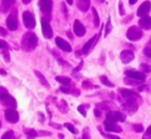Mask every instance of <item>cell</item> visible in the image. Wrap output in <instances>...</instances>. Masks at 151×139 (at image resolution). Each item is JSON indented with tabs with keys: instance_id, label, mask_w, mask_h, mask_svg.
Segmentation results:
<instances>
[{
	"instance_id": "obj_1",
	"label": "cell",
	"mask_w": 151,
	"mask_h": 139,
	"mask_svg": "<svg viewBox=\"0 0 151 139\" xmlns=\"http://www.w3.org/2000/svg\"><path fill=\"white\" fill-rule=\"evenodd\" d=\"M37 46V36L33 32H27L23 35L21 42V47L25 52H30L34 50Z\"/></svg>"
},
{
	"instance_id": "obj_2",
	"label": "cell",
	"mask_w": 151,
	"mask_h": 139,
	"mask_svg": "<svg viewBox=\"0 0 151 139\" xmlns=\"http://www.w3.org/2000/svg\"><path fill=\"white\" fill-rule=\"evenodd\" d=\"M38 5H40V12L44 15V18L51 20V14L53 9V0H38Z\"/></svg>"
},
{
	"instance_id": "obj_3",
	"label": "cell",
	"mask_w": 151,
	"mask_h": 139,
	"mask_svg": "<svg viewBox=\"0 0 151 139\" xmlns=\"http://www.w3.org/2000/svg\"><path fill=\"white\" fill-rule=\"evenodd\" d=\"M139 102L141 101H139V100H127V101L124 102V104H122V109L127 114L132 115L138 111Z\"/></svg>"
},
{
	"instance_id": "obj_4",
	"label": "cell",
	"mask_w": 151,
	"mask_h": 139,
	"mask_svg": "<svg viewBox=\"0 0 151 139\" xmlns=\"http://www.w3.org/2000/svg\"><path fill=\"white\" fill-rule=\"evenodd\" d=\"M142 36L143 31L141 30L140 27H137V26H132L126 31V38L129 41H132V42H137V41L141 40Z\"/></svg>"
},
{
	"instance_id": "obj_5",
	"label": "cell",
	"mask_w": 151,
	"mask_h": 139,
	"mask_svg": "<svg viewBox=\"0 0 151 139\" xmlns=\"http://www.w3.org/2000/svg\"><path fill=\"white\" fill-rule=\"evenodd\" d=\"M107 122H125V115L120 111H108L106 115Z\"/></svg>"
},
{
	"instance_id": "obj_6",
	"label": "cell",
	"mask_w": 151,
	"mask_h": 139,
	"mask_svg": "<svg viewBox=\"0 0 151 139\" xmlns=\"http://www.w3.org/2000/svg\"><path fill=\"white\" fill-rule=\"evenodd\" d=\"M6 26L9 30L15 31L18 28V12L16 9H14L12 11V13L9 15L6 19Z\"/></svg>"
},
{
	"instance_id": "obj_7",
	"label": "cell",
	"mask_w": 151,
	"mask_h": 139,
	"mask_svg": "<svg viewBox=\"0 0 151 139\" xmlns=\"http://www.w3.org/2000/svg\"><path fill=\"white\" fill-rule=\"evenodd\" d=\"M119 93H120V95H121V97L123 98L125 101H127V100H139V101H142V99H141V97L139 96V93H137L136 91H134V90L121 88V89H119Z\"/></svg>"
},
{
	"instance_id": "obj_8",
	"label": "cell",
	"mask_w": 151,
	"mask_h": 139,
	"mask_svg": "<svg viewBox=\"0 0 151 139\" xmlns=\"http://www.w3.org/2000/svg\"><path fill=\"white\" fill-rule=\"evenodd\" d=\"M4 115L5 119L9 122H11V124H17L19 122V113L14 108H9V109L5 110Z\"/></svg>"
},
{
	"instance_id": "obj_9",
	"label": "cell",
	"mask_w": 151,
	"mask_h": 139,
	"mask_svg": "<svg viewBox=\"0 0 151 139\" xmlns=\"http://www.w3.org/2000/svg\"><path fill=\"white\" fill-rule=\"evenodd\" d=\"M23 22L24 25L27 28H29V29H32V28L35 27V19H34V16L30 12L26 11L23 13Z\"/></svg>"
},
{
	"instance_id": "obj_10",
	"label": "cell",
	"mask_w": 151,
	"mask_h": 139,
	"mask_svg": "<svg viewBox=\"0 0 151 139\" xmlns=\"http://www.w3.org/2000/svg\"><path fill=\"white\" fill-rule=\"evenodd\" d=\"M40 22H42V34H44V36L46 38H51L53 36V29H52V27H51L49 21L47 19H45V18H42Z\"/></svg>"
},
{
	"instance_id": "obj_11",
	"label": "cell",
	"mask_w": 151,
	"mask_h": 139,
	"mask_svg": "<svg viewBox=\"0 0 151 139\" xmlns=\"http://www.w3.org/2000/svg\"><path fill=\"white\" fill-rule=\"evenodd\" d=\"M125 75H126V77H129V78L136 79V80H139V81H145V79H146L145 73L139 72V71H134V70L126 71Z\"/></svg>"
},
{
	"instance_id": "obj_12",
	"label": "cell",
	"mask_w": 151,
	"mask_h": 139,
	"mask_svg": "<svg viewBox=\"0 0 151 139\" xmlns=\"http://www.w3.org/2000/svg\"><path fill=\"white\" fill-rule=\"evenodd\" d=\"M99 35H101V33L99 34H95L93 38H91L90 40L88 41V42L86 43V44L83 46V48H82V50H81V52L83 53V54H88L89 53V51L91 50V48H92L93 46H94V44L97 42V40H99Z\"/></svg>"
},
{
	"instance_id": "obj_13",
	"label": "cell",
	"mask_w": 151,
	"mask_h": 139,
	"mask_svg": "<svg viewBox=\"0 0 151 139\" xmlns=\"http://www.w3.org/2000/svg\"><path fill=\"white\" fill-rule=\"evenodd\" d=\"M151 11V3L150 1H145L142 4L140 5V7L138 9V12H137V15L139 17H144V16H147L149 14V12Z\"/></svg>"
},
{
	"instance_id": "obj_14",
	"label": "cell",
	"mask_w": 151,
	"mask_h": 139,
	"mask_svg": "<svg viewBox=\"0 0 151 139\" xmlns=\"http://www.w3.org/2000/svg\"><path fill=\"white\" fill-rule=\"evenodd\" d=\"M0 100H1V103H2V105L5 106V107L14 108V109L17 107V101H16L15 98L12 97L9 93L7 96H5L4 98H2V99H0Z\"/></svg>"
},
{
	"instance_id": "obj_15",
	"label": "cell",
	"mask_w": 151,
	"mask_h": 139,
	"mask_svg": "<svg viewBox=\"0 0 151 139\" xmlns=\"http://www.w3.org/2000/svg\"><path fill=\"white\" fill-rule=\"evenodd\" d=\"M73 31H75L76 35L82 38V36L85 35V33H86V28H85V26L83 25L79 20H76V21L73 22Z\"/></svg>"
},
{
	"instance_id": "obj_16",
	"label": "cell",
	"mask_w": 151,
	"mask_h": 139,
	"mask_svg": "<svg viewBox=\"0 0 151 139\" xmlns=\"http://www.w3.org/2000/svg\"><path fill=\"white\" fill-rule=\"evenodd\" d=\"M134 58V54L132 50H123L120 53V59L123 63H129Z\"/></svg>"
},
{
	"instance_id": "obj_17",
	"label": "cell",
	"mask_w": 151,
	"mask_h": 139,
	"mask_svg": "<svg viewBox=\"0 0 151 139\" xmlns=\"http://www.w3.org/2000/svg\"><path fill=\"white\" fill-rule=\"evenodd\" d=\"M139 26H140L142 29L150 30L151 29V17H149V16L141 17V19L139 20Z\"/></svg>"
},
{
	"instance_id": "obj_18",
	"label": "cell",
	"mask_w": 151,
	"mask_h": 139,
	"mask_svg": "<svg viewBox=\"0 0 151 139\" xmlns=\"http://www.w3.org/2000/svg\"><path fill=\"white\" fill-rule=\"evenodd\" d=\"M16 0H1V4H0V11L1 13L5 14L12 9L14 4H15Z\"/></svg>"
},
{
	"instance_id": "obj_19",
	"label": "cell",
	"mask_w": 151,
	"mask_h": 139,
	"mask_svg": "<svg viewBox=\"0 0 151 139\" xmlns=\"http://www.w3.org/2000/svg\"><path fill=\"white\" fill-rule=\"evenodd\" d=\"M55 41H56V45L61 49V50L65 51V52H71V46L66 42V41H64L61 38H56Z\"/></svg>"
},
{
	"instance_id": "obj_20",
	"label": "cell",
	"mask_w": 151,
	"mask_h": 139,
	"mask_svg": "<svg viewBox=\"0 0 151 139\" xmlns=\"http://www.w3.org/2000/svg\"><path fill=\"white\" fill-rule=\"evenodd\" d=\"M105 129L108 132H114V133H120L122 132V128L118 126L116 122H105Z\"/></svg>"
},
{
	"instance_id": "obj_21",
	"label": "cell",
	"mask_w": 151,
	"mask_h": 139,
	"mask_svg": "<svg viewBox=\"0 0 151 139\" xmlns=\"http://www.w3.org/2000/svg\"><path fill=\"white\" fill-rule=\"evenodd\" d=\"M77 7L83 13H86L90 7V0H77Z\"/></svg>"
},
{
	"instance_id": "obj_22",
	"label": "cell",
	"mask_w": 151,
	"mask_h": 139,
	"mask_svg": "<svg viewBox=\"0 0 151 139\" xmlns=\"http://www.w3.org/2000/svg\"><path fill=\"white\" fill-rule=\"evenodd\" d=\"M34 73H35V76L37 77V79L40 80V82L42 83V84L44 85V86H46L47 88H49V87H50V85H49L48 81H47V79L45 78L44 75H42L40 72H38V71H36V70L34 71Z\"/></svg>"
},
{
	"instance_id": "obj_23",
	"label": "cell",
	"mask_w": 151,
	"mask_h": 139,
	"mask_svg": "<svg viewBox=\"0 0 151 139\" xmlns=\"http://www.w3.org/2000/svg\"><path fill=\"white\" fill-rule=\"evenodd\" d=\"M143 81H139V80H136V79H132V78H129V77H126L124 79V83L127 85H132V86H139L141 85Z\"/></svg>"
},
{
	"instance_id": "obj_24",
	"label": "cell",
	"mask_w": 151,
	"mask_h": 139,
	"mask_svg": "<svg viewBox=\"0 0 151 139\" xmlns=\"http://www.w3.org/2000/svg\"><path fill=\"white\" fill-rule=\"evenodd\" d=\"M56 81H58L59 83H61L62 85H68L70 83V78L69 77H65V76H57L56 77Z\"/></svg>"
},
{
	"instance_id": "obj_25",
	"label": "cell",
	"mask_w": 151,
	"mask_h": 139,
	"mask_svg": "<svg viewBox=\"0 0 151 139\" xmlns=\"http://www.w3.org/2000/svg\"><path fill=\"white\" fill-rule=\"evenodd\" d=\"M91 9H92V14H93V23H94V26H95V27H99V23H101V21H99V14H97L96 9H95L94 7H92Z\"/></svg>"
},
{
	"instance_id": "obj_26",
	"label": "cell",
	"mask_w": 151,
	"mask_h": 139,
	"mask_svg": "<svg viewBox=\"0 0 151 139\" xmlns=\"http://www.w3.org/2000/svg\"><path fill=\"white\" fill-rule=\"evenodd\" d=\"M25 132H26V135H27L28 139L35 138V137L37 136V134H38V133L36 132V131H34L33 129H26Z\"/></svg>"
},
{
	"instance_id": "obj_27",
	"label": "cell",
	"mask_w": 151,
	"mask_h": 139,
	"mask_svg": "<svg viewBox=\"0 0 151 139\" xmlns=\"http://www.w3.org/2000/svg\"><path fill=\"white\" fill-rule=\"evenodd\" d=\"M101 81L104 85H106V86H108V87H114L115 86V85H114L106 76H101Z\"/></svg>"
},
{
	"instance_id": "obj_28",
	"label": "cell",
	"mask_w": 151,
	"mask_h": 139,
	"mask_svg": "<svg viewBox=\"0 0 151 139\" xmlns=\"http://www.w3.org/2000/svg\"><path fill=\"white\" fill-rule=\"evenodd\" d=\"M143 53H144L145 56L151 58V41L148 43V44H147V46L144 48V50H143Z\"/></svg>"
},
{
	"instance_id": "obj_29",
	"label": "cell",
	"mask_w": 151,
	"mask_h": 139,
	"mask_svg": "<svg viewBox=\"0 0 151 139\" xmlns=\"http://www.w3.org/2000/svg\"><path fill=\"white\" fill-rule=\"evenodd\" d=\"M58 108L60 109V111L62 112V113H65V112L68 111V107H67L66 105V102L64 101V100H62V101H60V104L58 105Z\"/></svg>"
},
{
	"instance_id": "obj_30",
	"label": "cell",
	"mask_w": 151,
	"mask_h": 139,
	"mask_svg": "<svg viewBox=\"0 0 151 139\" xmlns=\"http://www.w3.org/2000/svg\"><path fill=\"white\" fill-rule=\"evenodd\" d=\"M64 127L67 129V130L70 131V132L73 133V134H78V133H79V131L75 128V126H73V125H71V124H69V122H65Z\"/></svg>"
},
{
	"instance_id": "obj_31",
	"label": "cell",
	"mask_w": 151,
	"mask_h": 139,
	"mask_svg": "<svg viewBox=\"0 0 151 139\" xmlns=\"http://www.w3.org/2000/svg\"><path fill=\"white\" fill-rule=\"evenodd\" d=\"M140 69L145 74H146V73H151V65L147 64V63H142V64L140 65Z\"/></svg>"
},
{
	"instance_id": "obj_32",
	"label": "cell",
	"mask_w": 151,
	"mask_h": 139,
	"mask_svg": "<svg viewBox=\"0 0 151 139\" xmlns=\"http://www.w3.org/2000/svg\"><path fill=\"white\" fill-rule=\"evenodd\" d=\"M132 129H134V131L137 133H142L143 131H144V127L141 124H134V126H132Z\"/></svg>"
},
{
	"instance_id": "obj_33",
	"label": "cell",
	"mask_w": 151,
	"mask_h": 139,
	"mask_svg": "<svg viewBox=\"0 0 151 139\" xmlns=\"http://www.w3.org/2000/svg\"><path fill=\"white\" fill-rule=\"evenodd\" d=\"M96 108H99V110H105V111H110V107L106 105L105 103H97Z\"/></svg>"
},
{
	"instance_id": "obj_34",
	"label": "cell",
	"mask_w": 151,
	"mask_h": 139,
	"mask_svg": "<svg viewBox=\"0 0 151 139\" xmlns=\"http://www.w3.org/2000/svg\"><path fill=\"white\" fill-rule=\"evenodd\" d=\"M13 137H14L13 131H7V132H5L4 134L2 135L1 139H13Z\"/></svg>"
},
{
	"instance_id": "obj_35",
	"label": "cell",
	"mask_w": 151,
	"mask_h": 139,
	"mask_svg": "<svg viewBox=\"0 0 151 139\" xmlns=\"http://www.w3.org/2000/svg\"><path fill=\"white\" fill-rule=\"evenodd\" d=\"M86 107H87V106H85V105H80V106H79V107H78V111L80 112V113L82 114V115L84 116V117L87 115Z\"/></svg>"
},
{
	"instance_id": "obj_36",
	"label": "cell",
	"mask_w": 151,
	"mask_h": 139,
	"mask_svg": "<svg viewBox=\"0 0 151 139\" xmlns=\"http://www.w3.org/2000/svg\"><path fill=\"white\" fill-rule=\"evenodd\" d=\"M9 90H7L6 88H4V87L0 86V99H2V98H4L5 96L9 95Z\"/></svg>"
},
{
	"instance_id": "obj_37",
	"label": "cell",
	"mask_w": 151,
	"mask_h": 139,
	"mask_svg": "<svg viewBox=\"0 0 151 139\" xmlns=\"http://www.w3.org/2000/svg\"><path fill=\"white\" fill-rule=\"evenodd\" d=\"M111 30H112V25H111V20L109 18V20L107 22V25H106V36L111 32Z\"/></svg>"
},
{
	"instance_id": "obj_38",
	"label": "cell",
	"mask_w": 151,
	"mask_h": 139,
	"mask_svg": "<svg viewBox=\"0 0 151 139\" xmlns=\"http://www.w3.org/2000/svg\"><path fill=\"white\" fill-rule=\"evenodd\" d=\"M0 49H2V50H9V44L4 41L0 40Z\"/></svg>"
},
{
	"instance_id": "obj_39",
	"label": "cell",
	"mask_w": 151,
	"mask_h": 139,
	"mask_svg": "<svg viewBox=\"0 0 151 139\" xmlns=\"http://www.w3.org/2000/svg\"><path fill=\"white\" fill-rule=\"evenodd\" d=\"M97 129H99V130L101 131V134H103L105 137H109V138H111V139H120V137L116 136V135H109V134H105V133H104L103 131L101 130V128H99H99H97Z\"/></svg>"
},
{
	"instance_id": "obj_40",
	"label": "cell",
	"mask_w": 151,
	"mask_h": 139,
	"mask_svg": "<svg viewBox=\"0 0 151 139\" xmlns=\"http://www.w3.org/2000/svg\"><path fill=\"white\" fill-rule=\"evenodd\" d=\"M2 54H3V57H4L5 62H9L11 58H9V51H7V50H3Z\"/></svg>"
},
{
	"instance_id": "obj_41",
	"label": "cell",
	"mask_w": 151,
	"mask_h": 139,
	"mask_svg": "<svg viewBox=\"0 0 151 139\" xmlns=\"http://www.w3.org/2000/svg\"><path fill=\"white\" fill-rule=\"evenodd\" d=\"M144 138H151V126H149L146 130V133H145V136Z\"/></svg>"
},
{
	"instance_id": "obj_42",
	"label": "cell",
	"mask_w": 151,
	"mask_h": 139,
	"mask_svg": "<svg viewBox=\"0 0 151 139\" xmlns=\"http://www.w3.org/2000/svg\"><path fill=\"white\" fill-rule=\"evenodd\" d=\"M124 13H125V12H124V9H123V3L120 1V2H119V14L121 16H123Z\"/></svg>"
},
{
	"instance_id": "obj_43",
	"label": "cell",
	"mask_w": 151,
	"mask_h": 139,
	"mask_svg": "<svg viewBox=\"0 0 151 139\" xmlns=\"http://www.w3.org/2000/svg\"><path fill=\"white\" fill-rule=\"evenodd\" d=\"M0 35L6 36L7 35V30L4 29V28H2V27H0Z\"/></svg>"
},
{
	"instance_id": "obj_44",
	"label": "cell",
	"mask_w": 151,
	"mask_h": 139,
	"mask_svg": "<svg viewBox=\"0 0 151 139\" xmlns=\"http://www.w3.org/2000/svg\"><path fill=\"white\" fill-rule=\"evenodd\" d=\"M50 126H52L53 128H55V129H59V130H61V129H62V126H61V125L55 124V122H50Z\"/></svg>"
},
{
	"instance_id": "obj_45",
	"label": "cell",
	"mask_w": 151,
	"mask_h": 139,
	"mask_svg": "<svg viewBox=\"0 0 151 139\" xmlns=\"http://www.w3.org/2000/svg\"><path fill=\"white\" fill-rule=\"evenodd\" d=\"M83 139H90V135L88 133V130H85L84 133H83Z\"/></svg>"
},
{
	"instance_id": "obj_46",
	"label": "cell",
	"mask_w": 151,
	"mask_h": 139,
	"mask_svg": "<svg viewBox=\"0 0 151 139\" xmlns=\"http://www.w3.org/2000/svg\"><path fill=\"white\" fill-rule=\"evenodd\" d=\"M94 115L96 116V117H99V116L101 115V111H99V108H95L94 109Z\"/></svg>"
},
{
	"instance_id": "obj_47",
	"label": "cell",
	"mask_w": 151,
	"mask_h": 139,
	"mask_svg": "<svg viewBox=\"0 0 151 139\" xmlns=\"http://www.w3.org/2000/svg\"><path fill=\"white\" fill-rule=\"evenodd\" d=\"M146 90L148 91L149 93H151V79H150V80H149L148 84L146 85Z\"/></svg>"
},
{
	"instance_id": "obj_48",
	"label": "cell",
	"mask_w": 151,
	"mask_h": 139,
	"mask_svg": "<svg viewBox=\"0 0 151 139\" xmlns=\"http://www.w3.org/2000/svg\"><path fill=\"white\" fill-rule=\"evenodd\" d=\"M40 136H51V133L46 132V131H40Z\"/></svg>"
},
{
	"instance_id": "obj_49",
	"label": "cell",
	"mask_w": 151,
	"mask_h": 139,
	"mask_svg": "<svg viewBox=\"0 0 151 139\" xmlns=\"http://www.w3.org/2000/svg\"><path fill=\"white\" fill-rule=\"evenodd\" d=\"M60 90H61V91H63L64 93H69V89L67 88V87H64V86H61V87H60Z\"/></svg>"
},
{
	"instance_id": "obj_50",
	"label": "cell",
	"mask_w": 151,
	"mask_h": 139,
	"mask_svg": "<svg viewBox=\"0 0 151 139\" xmlns=\"http://www.w3.org/2000/svg\"><path fill=\"white\" fill-rule=\"evenodd\" d=\"M38 115H40V120H42V122H44V119H45V116H44V114H42V113H38Z\"/></svg>"
},
{
	"instance_id": "obj_51",
	"label": "cell",
	"mask_w": 151,
	"mask_h": 139,
	"mask_svg": "<svg viewBox=\"0 0 151 139\" xmlns=\"http://www.w3.org/2000/svg\"><path fill=\"white\" fill-rule=\"evenodd\" d=\"M22 1H23L24 4H28V3L31 2V0H22Z\"/></svg>"
},
{
	"instance_id": "obj_52",
	"label": "cell",
	"mask_w": 151,
	"mask_h": 139,
	"mask_svg": "<svg viewBox=\"0 0 151 139\" xmlns=\"http://www.w3.org/2000/svg\"><path fill=\"white\" fill-rule=\"evenodd\" d=\"M137 1H138V0H129V3L132 5V4H134V3H136Z\"/></svg>"
},
{
	"instance_id": "obj_53",
	"label": "cell",
	"mask_w": 151,
	"mask_h": 139,
	"mask_svg": "<svg viewBox=\"0 0 151 139\" xmlns=\"http://www.w3.org/2000/svg\"><path fill=\"white\" fill-rule=\"evenodd\" d=\"M0 74H1V75H5L6 73H5V71H3V70H0Z\"/></svg>"
},
{
	"instance_id": "obj_54",
	"label": "cell",
	"mask_w": 151,
	"mask_h": 139,
	"mask_svg": "<svg viewBox=\"0 0 151 139\" xmlns=\"http://www.w3.org/2000/svg\"><path fill=\"white\" fill-rule=\"evenodd\" d=\"M66 1H67V3H68V4H73V0H66Z\"/></svg>"
},
{
	"instance_id": "obj_55",
	"label": "cell",
	"mask_w": 151,
	"mask_h": 139,
	"mask_svg": "<svg viewBox=\"0 0 151 139\" xmlns=\"http://www.w3.org/2000/svg\"><path fill=\"white\" fill-rule=\"evenodd\" d=\"M59 137H60L61 139H63V138H64V136H63V134H59Z\"/></svg>"
},
{
	"instance_id": "obj_56",
	"label": "cell",
	"mask_w": 151,
	"mask_h": 139,
	"mask_svg": "<svg viewBox=\"0 0 151 139\" xmlns=\"http://www.w3.org/2000/svg\"><path fill=\"white\" fill-rule=\"evenodd\" d=\"M97 1H99V2H104L105 0H97Z\"/></svg>"
},
{
	"instance_id": "obj_57",
	"label": "cell",
	"mask_w": 151,
	"mask_h": 139,
	"mask_svg": "<svg viewBox=\"0 0 151 139\" xmlns=\"http://www.w3.org/2000/svg\"><path fill=\"white\" fill-rule=\"evenodd\" d=\"M1 126H2V124H1V122H0V129H1Z\"/></svg>"
}]
</instances>
